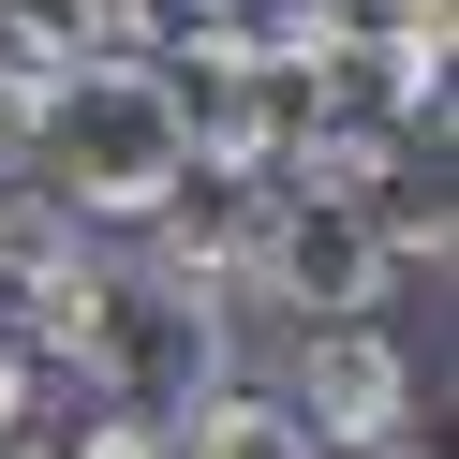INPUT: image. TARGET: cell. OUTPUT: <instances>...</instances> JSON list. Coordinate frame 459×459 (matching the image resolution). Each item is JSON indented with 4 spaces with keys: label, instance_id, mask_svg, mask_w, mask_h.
Returning <instances> with one entry per match:
<instances>
[{
    "label": "cell",
    "instance_id": "6da1fadb",
    "mask_svg": "<svg viewBox=\"0 0 459 459\" xmlns=\"http://www.w3.org/2000/svg\"><path fill=\"white\" fill-rule=\"evenodd\" d=\"M30 178L60 193L74 222H149L163 193H193V149H178V90H163V60H60V90L30 104Z\"/></svg>",
    "mask_w": 459,
    "mask_h": 459
},
{
    "label": "cell",
    "instance_id": "7a4b0ae2",
    "mask_svg": "<svg viewBox=\"0 0 459 459\" xmlns=\"http://www.w3.org/2000/svg\"><path fill=\"white\" fill-rule=\"evenodd\" d=\"M385 238H370V208H341V193H252V238H238V297H281L311 326V311H385Z\"/></svg>",
    "mask_w": 459,
    "mask_h": 459
},
{
    "label": "cell",
    "instance_id": "3957f363",
    "mask_svg": "<svg viewBox=\"0 0 459 459\" xmlns=\"http://www.w3.org/2000/svg\"><path fill=\"white\" fill-rule=\"evenodd\" d=\"M297 429L311 445H385L400 415H415V356H400L385 326H370V311H311L297 326Z\"/></svg>",
    "mask_w": 459,
    "mask_h": 459
},
{
    "label": "cell",
    "instance_id": "277c9868",
    "mask_svg": "<svg viewBox=\"0 0 459 459\" xmlns=\"http://www.w3.org/2000/svg\"><path fill=\"white\" fill-rule=\"evenodd\" d=\"M163 459H326L297 429V400H267V385H208L178 429H163Z\"/></svg>",
    "mask_w": 459,
    "mask_h": 459
},
{
    "label": "cell",
    "instance_id": "5b68a950",
    "mask_svg": "<svg viewBox=\"0 0 459 459\" xmlns=\"http://www.w3.org/2000/svg\"><path fill=\"white\" fill-rule=\"evenodd\" d=\"M356 30H370V0H267V15H252V45L281 60L297 104H326L341 74H356Z\"/></svg>",
    "mask_w": 459,
    "mask_h": 459
},
{
    "label": "cell",
    "instance_id": "8992f818",
    "mask_svg": "<svg viewBox=\"0 0 459 459\" xmlns=\"http://www.w3.org/2000/svg\"><path fill=\"white\" fill-rule=\"evenodd\" d=\"M0 30H30V45H60V60H90V45L119 30V0H0Z\"/></svg>",
    "mask_w": 459,
    "mask_h": 459
},
{
    "label": "cell",
    "instance_id": "52a82bcc",
    "mask_svg": "<svg viewBox=\"0 0 459 459\" xmlns=\"http://www.w3.org/2000/svg\"><path fill=\"white\" fill-rule=\"evenodd\" d=\"M74 459H163V415L149 400H104V415L74 429Z\"/></svg>",
    "mask_w": 459,
    "mask_h": 459
},
{
    "label": "cell",
    "instance_id": "ba28073f",
    "mask_svg": "<svg viewBox=\"0 0 459 459\" xmlns=\"http://www.w3.org/2000/svg\"><path fill=\"white\" fill-rule=\"evenodd\" d=\"M15 415H30V341L0 326V445H15Z\"/></svg>",
    "mask_w": 459,
    "mask_h": 459
},
{
    "label": "cell",
    "instance_id": "9c48e42d",
    "mask_svg": "<svg viewBox=\"0 0 459 459\" xmlns=\"http://www.w3.org/2000/svg\"><path fill=\"white\" fill-rule=\"evenodd\" d=\"M341 459H415V445H400V429H385V445H341Z\"/></svg>",
    "mask_w": 459,
    "mask_h": 459
}]
</instances>
